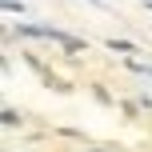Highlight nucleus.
Here are the masks:
<instances>
[{
    "mask_svg": "<svg viewBox=\"0 0 152 152\" xmlns=\"http://www.w3.org/2000/svg\"><path fill=\"white\" fill-rule=\"evenodd\" d=\"M4 12L16 16V12H24V4H20V0H4Z\"/></svg>",
    "mask_w": 152,
    "mask_h": 152,
    "instance_id": "2",
    "label": "nucleus"
},
{
    "mask_svg": "<svg viewBox=\"0 0 152 152\" xmlns=\"http://www.w3.org/2000/svg\"><path fill=\"white\" fill-rule=\"evenodd\" d=\"M108 48H112V52H136L128 40H108Z\"/></svg>",
    "mask_w": 152,
    "mask_h": 152,
    "instance_id": "1",
    "label": "nucleus"
},
{
    "mask_svg": "<svg viewBox=\"0 0 152 152\" xmlns=\"http://www.w3.org/2000/svg\"><path fill=\"white\" fill-rule=\"evenodd\" d=\"M92 4H100V0H92Z\"/></svg>",
    "mask_w": 152,
    "mask_h": 152,
    "instance_id": "3",
    "label": "nucleus"
}]
</instances>
